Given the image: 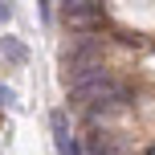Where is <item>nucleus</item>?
Segmentation results:
<instances>
[{"label":"nucleus","instance_id":"f03ea898","mask_svg":"<svg viewBox=\"0 0 155 155\" xmlns=\"http://www.w3.org/2000/svg\"><path fill=\"white\" fill-rule=\"evenodd\" d=\"M49 123H53L57 151H61V155H82V147H78L74 135H70V118H65V110H53V114H49Z\"/></svg>","mask_w":155,"mask_h":155},{"label":"nucleus","instance_id":"423d86ee","mask_svg":"<svg viewBox=\"0 0 155 155\" xmlns=\"http://www.w3.org/2000/svg\"><path fill=\"white\" fill-rule=\"evenodd\" d=\"M61 4H74V0H61Z\"/></svg>","mask_w":155,"mask_h":155},{"label":"nucleus","instance_id":"39448f33","mask_svg":"<svg viewBox=\"0 0 155 155\" xmlns=\"http://www.w3.org/2000/svg\"><path fill=\"white\" fill-rule=\"evenodd\" d=\"M12 16V8H8V0H0V21H8Z\"/></svg>","mask_w":155,"mask_h":155},{"label":"nucleus","instance_id":"20e7f679","mask_svg":"<svg viewBox=\"0 0 155 155\" xmlns=\"http://www.w3.org/2000/svg\"><path fill=\"white\" fill-rule=\"evenodd\" d=\"M12 102H16V94L8 90V86H0V106H12Z\"/></svg>","mask_w":155,"mask_h":155},{"label":"nucleus","instance_id":"f257e3e1","mask_svg":"<svg viewBox=\"0 0 155 155\" xmlns=\"http://www.w3.org/2000/svg\"><path fill=\"white\" fill-rule=\"evenodd\" d=\"M98 53H102V41L78 33V37H70L61 45V65H65V74H74V70H82V65H94Z\"/></svg>","mask_w":155,"mask_h":155},{"label":"nucleus","instance_id":"7ed1b4c3","mask_svg":"<svg viewBox=\"0 0 155 155\" xmlns=\"http://www.w3.org/2000/svg\"><path fill=\"white\" fill-rule=\"evenodd\" d=\"M0 53H4L8 61H16V65L29 57V53H25V45H21V41H12V37H0Z\"/></svg>","mask_w":155,"mask_h":155}]
</instances>
